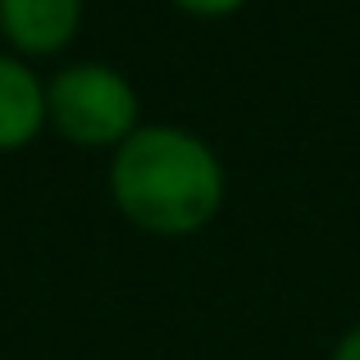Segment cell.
I'll return each instance as SVG.
<instances>
[{"label":"cell","mask_w":360,"mask_h":360,"mask_svg":"<svg viewBox=\"0 0 360 360\" xmlns=\"http://www.w3.org/2000/svg\"><path fill=\"white\" fill-rule=\"evenodd\" d=\"M110 183L119 210L150 233H196L224 201L214 150L183 128H137L119 146Z\"/></svg>","instance_id":"obj_1"},{"label":"cell","mask_w":360,"mask_h":360,"mask_svg":"<svg viewBox=\"0 0 360 360\" xmlns=\"http://www.w3.org/2000/svg\"><path fill=\"white\" fill-rule=\"evenodd\" d=\"M51 119L69 141L82 146H110V141H128L132 123H137V96L132 87L105 64H78L64 69L51 82Z\"/></svg>","instance_id":"obj_2"},{"label":"cell","mask_w":360,"mask_h":360,"mask_svg":"<svg viewBox=\"0 0 360 360\" xmlns=\"http://www.w3.org/2000/svg\"><path fill=\"white\" fill-rule=\"evenodd\" d=\"M78 5L82 0H0V18H5V32L23 51L51 55L73 37Z\"/></svg>","instance_id":"obj_3"},{"label":"cell","mask_w":360,"mask_h":360,"mask_svg":"<svg viewBox=\"0 0 360 360\" xmlns=\"http://www.w3.org/2000/svg\"><path fill=\"white\" fill-rule=\"evenodd\" d=\"M46 119V96L37 78L14 60H0V150L23 146Z\"/></svg>","instance_id":"obj_4"},{"label":"cell","mask_w":360,"mask_h":360,"mask_svg":"<svg viewBox=\"0 0 360 360\" xmlns=\"http://www.w3.org/2000/svg\"><path fill=\"white\" fill-rule=\"evenodd\" d=\"M174 5H183L187 14H205V18H219V14H233V9H242L246 0H174Z\"/></svg>","instance_id":"obj_5"},{"label":"cell","mask_w":360,"mask_h":360,"mask_svg":"<svg viewBox=\"0 0 360 360\" xmlns=\"http://www.w3.org/2000/svg\"><path fill=\"white\" fill-rule=\"evenodd\" d=\"M333 360H360V324L352 328V333L338 342V352H333Z\"/></svg>","instance_id":"obj_6"}]
</instances>
